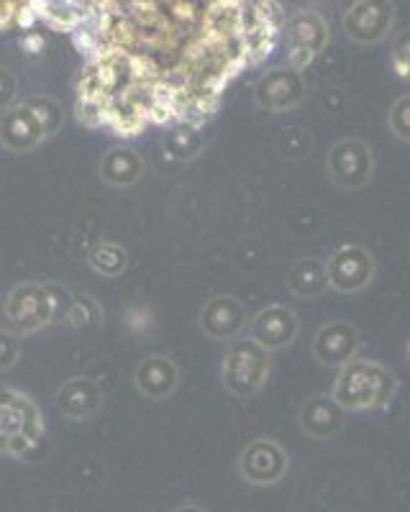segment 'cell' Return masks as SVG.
Segmentation results:
<instances>
[{
    "mask_svg": "<svg viewBox=\"0 0 410 512\" xmlns=\"http://www.w3.org/2000/svg\"><path fill=\"white\" fill-rule=\"evenodd\" d=\"M398 392V377L390 367L375 359H352L339 369L331 395L346 413H367L385 408Z\"/></svg>",
    "mask_w": 410,
    "mask_h": 512,
    "instance_id": "6da1fadb",
    "label": "cell"
},
{
    "mask_svg": "<svg viewBox=\"0 0 410 512\" xmlns=\"http://www.w3.org/2000/svg\"><path fill=\"white\" fill-rule=\"evenodd\" d=\"M13 93H16V82H13L11 72L6 67H0V108H6L11 103Z\"/></svg>",
    "mask_w": 410,
    "mask_h": 512,
    "instance_id": "cb8c5ba5",
    "label": "cell"
},
{
    "mask_svg": "<svg viewBox=\"0 0 410 512\" xmlns=\"http://www.w3.org/2000/svg\"><path fill=\"white\" fill-rule=\"evenodd\" d=\"M272 372L270 351L259 346L254 338H234L226 349L221 364V377L226 390L239 400L262 392Z\"/></svg>",
    "mask_w": 410,
    "mask_h": 512,
    "instance_id": "7a4b0ae2",
    "label": "cell"
},
{
    "mask_svg": "<svg viewBox=\"0 0 410 512\" xmlns=\"http://www.w3.org/2000/svg\"><path fill=\"white\" fill-rule=\"evenodd\" d=\"M54 297L49 292V287H36V285H24L16 287V290L8 295L6 303V315L11 320V326L16 328L21 336L24 333L39 331L41 326H47L49 320L54 318Z\"/></svg>",
    "mask_w": 410,
    "mask_h": 512,
    "instance_id": "30bf717a",
    "label": "cell"
},
{
    "mask_svg": "<svg viewBox=\"0 0 410 512\" xmlns=\"http://www.w3.org/2000/svg\"><path fill=\"white\" fill-rule=\"evenodd\" d=\"M24 103L29 105V111L34 113V118L39 121L44 136L57 134L59 126H62V108H59L52 98H29L24 100Z\"/></svg>",
    "mask_w": 410,
    "mask_h": 512,
    "instance_id": "ffe728a7",
    "label": "cell"
},
{
    "mask_svg": "<svg viewBox=\"0 0 410 512\" xmlns=\"http://www.w3.org/2000/svg\"><path fill=\"white\" fill-rule=\"evenodd\" d=\"M287 290L293 292L300 300H316L323 292L331 290L328 287V272L326 262L316 259V256H303L290 267L287 272Z\"/></svg>",
    "mask_w": 410,
    "mask_h": 512,
    "instance_id": "2e32d148",
    "label": "cell"
},
{
    "mask_svg": "<svg viewBox=\"0 0 410 512\" xmlns=\"http://www.w3.org/2000/svg\"><path fill=\"white\" fill-rule=\"evenodd\" d=\"M300 333V318L287 305H267L249 320V338L270 351H282L293 344Z\"/></svg>",
    "mask_w": 410,
    "mask_h": 512,
    "instance_id": "7c38bea8",
    "label": "cell"
},
{
    "mask_svg": "<svg viewBox=\"0 0 410 512\" xmlns=\"http://www.w3.org/2000/svg\"><path fill=\"white\" fill-rule=\"evenodd\" d=\"M326 272L331 290L341 292V295H357V292L367 290L372 285L377 264L367 246L346 244L328 256Z\"/></svg>",
    "mask_w": 410,
    "mask_h": 512,
    "instance_id": "277c9868",
    "label": "cell"
},
{
    "mask_svg": "<svg viewBox=\"0 0 410 512\" xmlns=\"http://www.w3.org/2000/svg\"><path fill=\"white\" fill-rule=\"evenodd\" d=\"M180 384V369L167 356H149L136 369V387L149 400H164L177 390Z\"/></svg>",
    "mask_w": 410,
    "mask_h": 512,
    "instance_id": "9a60e30c",
    "label": "cell"
},
{
    "mask_svg": "<svg viewBox=\"0 0 410 512\" xmlns=\"http://www.w3.org/2000/svg\"><path fill=\"white\" fill-rule=\"evenodd\" d=\"M395 6L393 0H354L349 11L344 13L341 29L346 39L357 44H380L393 31Z\"/></svg>",
    "mask_w": 410,
    "mask_h": 512,
    "instance_id": "8992f818",
    "label": "cell"
},
{
    "mask_svg": "<svg viewBox=\"0 0 410 512\" xmlns=\"http://www.w3.org/2000/svg\"><path fill=\"white\" fill-rule=\"evenodd\" d=\"M177 512H203V510H200V507L190 505V507H182V510H177Z\"/></svg>",
    "mask_w": 410,
    "mask_h": 512,
    "instance_id": "4316f807",
    "label": "cell"
},
{
    "mask_svg": "<svg viewBox=\"0 0 410 512\" xmlns=\"http://www.w3.org/2000/svg\"><path fill=\"white\" fill-rule=\"evenodd\" d=\"M326 175L341 190H362L375 177V154L362 139H341L326 157Z\"/></svg>",
    "mask_w": 410,
    "mask_h": 512,
    "instance_id": "3957f363",
    "label": "cell"
},
{
    "mask_svg": "<svg viewBox=\"0 0 410 512\" xmlns=\"http://www.w3.org/2000/svg\"><path fill=\"white\" fill-rule=\"evenodd\" d=\"M18 359V341L11 333H0V372L13 367Z\"/></svg>",
    "mask_w": 410,
    "mask_h": 512,
    "instance_id": "603a6c76",
    "label": "cell"
},
{
    "mask_svg": "<svg viewBox=\"0 0 410 512\" xmlns=\"http://www.w3.org/2000/svg\"><path fill=\"white\" fill-rule=\"evenodd\" d=\"M141 172H144V162H141L139 154L129 146H118L103 157L100 162V175L108 185L113 187H129L134 182H139Z\"/></svg>",
    "mask_w": 410,
    "mask_h": 512,
    "instance_id": "e0dca14e",
    "label": "cell"
},
{
    "mask_svg": "<svg viewBox=\"0 0 410 512\" xmlns=\"http://www.w3.org/2000/svg\"><path fill=\"white\" fill-rule=\"evenodd\" d=\"M390 67L400 80L410 82V29L400 31V36L393 44V54H390Z\"/></svg>",
    "mask_w": 410,
    "mask_h": 512,
    "instance_id": "7402d4cb",
    "label": "cell"
},
{
    "mask_svg": "<svg viewBox=\"0 0 410 512\" xmlns=\"http://www.w3.org/2000/svg\"><path fill=\"white\" fill-rule=\"evenodd\" d=\"M305 80L303 72L293 70L290 64L287 67H275V70L264 72L254 85V100L262 111L267 113H287L295 111L305 100Z\"/></svg>",
    "mask_w": 410,
    "mask_h": 512,
    "instance_id": "52a82bcc",
    "label": "cell"
},
{
    "mask_svg": "<svg viewBox=\"0 0 410 512\" xmlns=\"http://www.w3.org/2000/svg\"><path fill=\"white\" fill-rule=\"evenodd\" d=\"M300 431L313 441H328V438L339 436L346 423V410L336 402L334 395L328 392H316V395L305 397L298 413Z\"/></svg>",
    "mask_w": 410,
    "mask_h": 512,
    "instance_id": "4fadbf2b",
    "label": "cell"
},
{
    "mask_svg": "<svg viewBox=\"0 0 410 512\" xmlns=\"http://www.w3.org/2000/svg\"><path fill=\"white\" fill-rule=\"evenodd\" d=\"M24 49H26V52H31V54L41 52V49H44V39H41L39 34H34V31H31V34L24 39Z\"/></svg>",
    "mask_w": 410,
    "mask_h": 512,
    "instance_id": "484cf974",
    "label": "cell"
},
{
    "mask_svg": "<svg viewBox=\"0 0 410 512\" xmlns=\"http://www.w3.org/2000/svg\"><path fill=\"white\" fill-rule=\"evenodd\" d=\"M287 64L303 72L328 47V24L316 11H298L285 21Z\"/></svg>",
    "mask_w": 410,
    "mask_h": 512,
    "instance_id": "5b68a950",
    "label": "cell"
},
{
    "mask_svg": "<svg viewBox=\"0 0 410 512\" xmlns=\"http://www.w3.org/2000/svg\"><path fill=\"white\" fill-rule=\"evenodd\" d=\"M405 359L410 361V336H408V344H405Z\"/></svg>",
    "mask_w": 410,
    "mask_h": 512,
    "instance_id": "83f0119b",
    "label": "cell"
},
{
    "mask_svg": "<svg viewBox=\"0 0 410 512\" xmlns=\"http://www.w3.org/2000/svg\"><path fill=\"white\" fill-rule=\"evenodd\" d=\"M88 262L95 272L106 274V277H118L126 269L129 256H126V251L118 244H98L90 251Z\"/></svg>",
    "mask_w": 410,
    "mask_h": 512,
    "instance_id": "d6986e66",
    "label": "cell"
},
{
    "mask_svg": "<svg viewBox=\"0 0 410 512\" xmlns=\"http://www.w3.org/2000/svg\"><path fill=\"white\" fill-rule=\"evenodd\" d=\"M387 128L395 139L410 144V93L400 95L393 105H390V113H387Z\"/></svg>",
    "mask_w": 410,
    "mask_h": 512,
    "instance_id": "44dd1931",
    "label": "cell"
},
{
    "mask_svg": "<svg viewBox=\"0 0 410 512\" xmlns=\"http://www.w3.org/2000/svg\"><path fill=\"white\" fill-rule=\"evenodd\" d=\"M16 24L21 26V29H31V26L36 24V13H34V8L29 6V3H24V6L18 8Z\"/></svg>",
    "mask_w": 410,
    "mask_h": 512,
    "instance_id": "d4e9b609",
    "label": "cell"
},
{
    "mask_svg": "<svg viewBox=\"0 0 410 512\" xmlns=\"http://www.w3.org/2000/svg\"><path fill=\"white\" fill-rule=\"evenodd\" d=\"M287 469H290V456L272 438H257L239 456L241 477L257 487H272V484L282 482Z\"/></svg>",
    "mask_w": 410,
    "mask_h": 512,
    "instance_id": "ba28073f",
    "label": "cell"
},
{
    "mask_svg": "<svg viewBox=\"0 0 410 512\" xmlns=\"http://www.w3.org/2000/svg\"><path fill=\"white\" fill-rule=\"evenodd\" d=\"M362 349V333L349 320H331L318 328L313 338V359L328 369H341L352 359H357Z\"/></svg>",
    "mask_w": 410,
    "mask_h": 512,
    "instance_id": "9c48e42d",
    "label": "cell"
},
{
    "mask_svg": "<svg viewBox=\"0 0 410 512\" xmlns=\"http://www.w3.org/2000/svg\"><path fill=\"white\" fill-rule=\"evenodd\" d=\"M198 326L213 341H234L249 326L246 305L234 295H216L200 308Z\"/></svg>",
    "mask_w": 410,
    "mask_h": 512,
    "instance_id": "8fae6325",
    "label": "cell"
},
{
    "mask_svg": "<svg viewBox=\"0 0 410 512\" xmlns=\"http://www.w3.org/2000/svg\"><path fill=\"white\" fill-rule=\"evenodd\" d=\"M59 410L67 415V418H88L90 413H95L100 405V392L93 382L88 379H72L67 382L57 395Z\"/></svg>",
    "mask_w": 410,
    "mask_h": 512,
    "instance_id": "ac0fdd59",
    "label": "cell"
},
{
    "mask_svg": "<svg viewBox=\"0 0 410 512\" xmlns=\"http://www.w3.org/2000/svg\"><path fill=\"white\" fill-rule=\"evenodd\" d=\"M47 139L41 131L39 121L29 111V105H13L0 116V141L11 152H31L41 141Z\"/></svg>",
    "mask_w": 410,
    "mask_h": 512,
    "instance_id": "5bb4252c",
    "label": "cell"
}]
</instances>
